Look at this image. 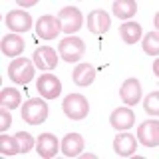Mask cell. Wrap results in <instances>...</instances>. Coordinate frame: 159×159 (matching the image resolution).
Segmentation results:
<instances>
[{"label": "cell", "instance_id": "cell-21", "mask_svg": "<svg viewBox=\"0 0 159 159\" xmlns=\"http://www.w3.org/2000/svg\"><path fill=\"white\" fill-rule=\"evenodd\" d=\"M22 102V93L16 88H4L0 92V106L6 109H16Z\"/></svg>", "mask_w": 159, "mask_h": 159}, {"label": "cell", "instance_id": "cell-7", "mask_svg": "<svg viewBox=\"0 0 159 159\" xmlns=\"http://www.w3.org/2000/svg\"><path fill=\"white\" fill-rule=\"evenodd\" d=\"M60 32H62V28H60V20L58 18L50 16V14H44V16L38 18V22H36V36L40 40H54Z\"/></svg>", "mask_w": 159, "mask_h": 159}, {"label": "cell", "instance_id": "cell-3", "mask_svg": "<svg viewBox=\"0 0 159 159\" xmlns=\"http://www.w3.org/2000/svg\"><path fill=\"white\" fill-rule=\"evenodd\" d=\"M58 48H60V58H62L64 62H70V64L80 62V58L86 54V44H84V40L78 38V36L64 38L62 42L58 44Z\"/></svg>", "mask_w": 159, "mask_h": 159}, {"label": "cell", "instance_id": "cell-11", "mask_svg": "<svg viewBox=\"0 0 159 159\" xmlns=\"http://www.w3.org/2000/svg\"><path fill=\"white\" fill-rule=\"evenodd\" d=\"M109 26H111V18H109V14L106 10H92L88 16V28L89 32L93 34V36H102V34H106Z\"/></svg>", "mask_w": 159, "mask_h": 159}, {"label": "cell", "instance_id": "cell-12", "mask_svg": "<svg viewBox=\"0 0 159 159\" xmlns=\"http://www.w3.org/2000/svg\"><path fill=\"white\" fill-rule=\"evenodd\" d=\"M34 64H36V68L44 70V72H48V70H54L58 66V54L54 48L50 46H40L34 50Z\"/></svg>", "mask_w": 159, "mask_h": 159}, {"label": "cell", "instance_id": "cell-24", "mask_svg": "<svg viewBox=\"0 0 159 159\" xmlns=\"http://www.w3.org/2000/svg\"><path fill=\"white\" fill-rule=\"evenodd\" d=\"M0 153L2 155H16L18 151V145H16V139H14V135H2L0 137Z\"/></svg>", "mask_w": 159, "mask_h": 159}, {"label": "cell", "instance_id": "cell-2", "mask_svg": "<svg viewBox=\"0 0 159 159\" xmlns=\"http://www.w3.org/2000/svg\"><path fill=\"white\" fill-rule=\"evenodd\" d=\"M8 78L14 84H28L30 80H34V64L28 58H14V62H10L8 66Z\"/></svg>", "mask_w": 159, "mask_h": 159}, {"label": "cell", "instance_id": "cell-16", "mask_svg": "<svg viewBox=\"0 0 159 159\" xmlns=\"http://www.w3.org/2000/svg\"><path fill=\"white\" fill-rule=\"evenodd\" d=\"M84 137L80 135V133H68V135H64L62 139V153L66 157H78V155H82V151H84Z\"/></svg>", "mask_w": 159, "mask_h": 159}, {"label": "cell", "instance_id": "cell-10", "mask_svg": "<svg viewBox=\"0 0 159 159\" xmlns=\"http://www.w3.org/2000/svg\"><path fill=\"white\" fill-rule=\"evenodd\" d=\"M109 123H111V127H116L117 131H127L129 127H133V123H135V113H133L131 107H117L111 111V116H109Z\"/></svg>", "mask_w": 159, "mask_h": 159}, {"label": "cell", "instance_id": "cell-17", "mask_svg": "<svg viewBox=\"0 0 159 159\" xmlns=\"http://www.w3.org/2000/svg\"><path fill=\"white\" fill-rule=\"evenodd\" d=\"M72 80L76 86H92L93 80H96V68L92 66V64H78L76 68H74V74H72Z\"/></svg>", "mask_w": 159, "mask_h": 159}, {"label": "cell", "instance_id": "cell-29", "mask_svg": "<svg viewBox=\"0 0 159 159\" xmlns=\"http://www.w3.org/2000/svg\"><path fill=\"white\" fill-rule=\"evenodd\" d=\"M84 159H96V155H93V153H86V155H82Z\"/></svg>", "mask_w": 159, "mask_h": 159}, {"label": "cell", "instance_id": "cell-19", "mask_svg": "<svg viewBox=\"0 0 159 159\" xmlns=\"http://www.w3.org/2000/svg\"><path fill=\"white\" fill-rule=\"evenodd\" d=\"M119 36L125 44H137L141 40L143 32H141V26L137 22H123L119 26Z\"/></svg>", "mask_w": 159, "mask_h": 159}, {"label": "cell", "instance_id": "cell-8", "mask_svg": "<svg viewBox=\"0 0 159 159\" xmlns=\"http://www.w3.org/2000/svg\"><path fill=\"white\" fill-rule=\"evenodd\" d=\"M119 98H121V102L125 103L127 107L137 106V103L141 102V84H139V80L137 78L125 80V82L121 84V88H119Z\"/></svg>", "mask_w": 159, "mask_h": 159}, {"label": "cell", "instance_id": "cell-14", "mask_svg": "<svg viewBox=\"0 0 159 159\" xmlns=\"http://www.w3.org/2000/svg\"><path fill=\"white\" fill-rule=\"evenodd\" d=\"M36 151H38L40 157L52 159V157H56V153L60 151V141L52 133H42V135L36 139Z\"/></svg>", "mask_w": 159, "mask_h": 159}, {"label": "cell", "instance_id": "cell-18", "mask_svg": "<svg viewBox=\"0 0 159 159\" xmlns=\"http://www.w3.org/2000/svg\"><path fill=\"white\" fill-rule=\"evenodd\" d=\"M24 40L22 36H18V34H6V36L2 38V54L8 58H16L20 54L24 52Z\"/></svg>", "mask_w": 159, "mask_h": 159}, {"label": "cell", "instance_id": "cell-4", "mask_svg": "<svg viewBox=\"0 0 159 159\" xmlns=\"http://www.w3.org/2000/svg\"><path fill=\"white\" fill-rule=\"evenodd\" d=\"M62 109H64V113H66L70 119H76V121H80V119H84V117L88 116L89 103H88V99L84 98L82 93H70V96L64 98Z\"/></svg>", "mask_w": 159, "mask_h": 159}, {"label": "cell", "instance_id": "cell-28", "mask_svg": "<svg viewBox=\"0 0 159 159\" xmlns=\"http://www.w3.org/2000/svg\"><path fill=\"white\" fill-rule=\"evenodd\" d=\"M157 64H159V62H155V64H153V74H155V76L159 74V66H157Z\"/></svg>", "mask_w": 159, "mask_h": 159}, {"label": "cell", "instance_id": "cell-13", "mask_svg": "<svg viewBox=\"0 0 159 159\" xmlns=\"http://www.w3.org/2000/svg\"><path fill=\"white\" fill-rule=\"evenodd\" d=\"M6 26L12 32H28L32 30V16L24 10H10L6 14Z\"/></svg>", "mask_w": 159, "mask_h": 159}, {"label": "cell", "instance_id": "cell-1", "mask_svg": "<svg viewBox=\"0 0 159 159\" xmlns=\"http://www.w3.org/2000/svg\"><path fill=\"white\" fill-rule=\"evenodd\" d=\"M48 113H50V107L42 98H32L22 106V117L30 125H40V123H44L48 119Z\"/></svg>", "mask_w": 159, "mask_h": 159}, {"label": "cell", "instance_id": "cell-26", "mask_svg": "<svg viewBox=\"0 0 159 159\" xmlns=\"http://www.w3.org/2000/svg\"><path fill=\"white\" fill-rule=\"evenodd\" d=\"M10 123H12V116H10V111L6 107L0 109V131H6L10 127Z\"/></svg>", "mask_w": 159, "mask_h": 159}, {"label": "cell", "instance_id": "cell-20", "mask_svg": "<svg viewBox=\"0 0 159 159\" xmlns=\"http://www.w3.org/2000/svg\"><path fill=\"white\" fill-rule=\"evenodd\" d=\"M111 10H113V16H117L119 20H129L137 12V2L135 0H116Z\"/></svg>", "mask_w": 159, "mask_h": 159}, {"label": "cell", "instance_id": "cell-15", "mask_svg": "<svg viewBox=\"0 0 159 159\" xmlns=\"http://www.w3.org/2000/svg\"><path fill=\"white\" fill-rule=\"evenodd\" d=\"M137 149V143H135V137L129 135L127 131H121L119 135H116V139H113V151L117 153V155L121 157H129L133 155Z\"/></svg>", "mask_w": 159, "mask_h": 159}, {"label": "cell", "instance_id": "cell-9", "mask_svg": "<svg viewBox=\"0 0 159 159\" xmlns=\"http://www.w3.org/2000/svg\"><path fill=\"white\" fill-rule=\"evenodd\" d=\"M137 139L145 147L159 145V121L157 119H147L137 127Z\"/></svg>", "mask_w": 159, "mask_h": 159}, {"label": "cell", "instance_id": "cell-5", "mask_svg": "<svg viewBox=\"0 0 159 159\" xmlns=\"http://www.w3.org/2000/svg\"><path fill=\"white\" fill-rule=\"evenodd\" d=\"M58 20H60V28H62V32L66 34H74V32H80V28H82V12H80V8L76 6H66L60 10L58 14Z\"/></svg>", "mask_w": 159, "mask_h": 159}, {"label": "cell", "instance_id": "cell-25", "mask_svg": "<svg viewBox=\"0 0 159 159\" xmlns=\"http://www.w3.org/2000/svg\"><path fill=\"white\" fill-rule=\"evenodd\" d=\"M143 107H145V111L149 116L157 117L159 116V92H151L149 96L143 99Z\"/></svg>", "mask_w": 159, "mask_h": 159}, {"label": "cell", "instance_id": "cell-27", "mask_svg": "<svg viewBox=\"0 0 159 159\" xmlns=\"http://www.w3.org/2000/svg\"><path fill=\"white\" fill-rule=\"evenodd\" d=\"M36 0H20V6H34Z\"/></svg>", "mask_w": 159, "mask_h": 159}, {"label": "cell", "instance_id": "cell-22", "mask_svg": "<svg viewBox=\"0 0 159 159\" xmlns=\"http://www.w3.org/2000/svg\"><path fill=\"white\" fill-rule=\"evenodd\" d=\"M143 52L147 56H157L159 54V34L157 32H147L143 36Z\"/></svg>", "mask_w": 159, "mask_h": 159}, {"label": "cell", "instance_id": "cell-6", "mask_svg": "<svg viewBox=\"0 0 159 159\" xmlns=\"http://www.w3.org/2000/svg\"><path fill=\"white\" fill-rule=\"evenodd\" d=\"M36 88H38V93L44 99H56L62 93V82L56 76H52V74H42L36 80Z\"/></svg>", "mask_w": 159, "mask_h": 159}, {"label": "cell", "instance_id": "cell-23", "mask_svg": "<svg viewBox=\"0 0 159 159\" xmlns=\"http://www.w3.org/2000/svg\"><path fill=\"white\" fill-rule=\"evenodd\" d=\"M14 139H16V145H18V151L20 153H28L30 149H32V145L36 143V139L30 135L28 131H16Z\"/></svg>", "mask_w": 159, "mask_h": 159}]
</instances>
